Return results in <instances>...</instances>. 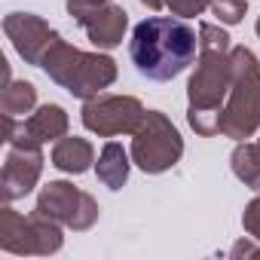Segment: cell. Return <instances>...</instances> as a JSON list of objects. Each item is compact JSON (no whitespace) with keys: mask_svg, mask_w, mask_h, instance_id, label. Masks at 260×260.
Masks as SVG:
<instances>
[{"mask_svg":"<svg viewBox=\"0 0 260 260\" xmlns=\"http://www.w3.org/2000/svg\"><path fill=\"white\" fill-rule=\"evenodd\" d=\"M230 34L217 25H199V55L196 71L187 83V122L196 135L211 138L220 135V113L233 83V61H230Z\"/></svg>","mask_w":260,"mask_h":260,"instance_id":"cell-1","label":"cell"},{"mask_svg":"<svg viewBox=\"0 0 260 260\" xmlns=\"http://www.w3.org/2000/svg\"><path fill=\"white\" fill-rule=\"evenodd\" d=\"M199 52V34L178 16H150L135 25L128 58L135 71L153 83H169L184 74Z\"/></svg>","mask_w":260,"mask_h":260,"instance_id":"cell-2","label":"cell"},{"mask_svg":"<svg viewBox=\"0 0 260 260\" xmlns=\"http://www.w3.org/2000/svg\"><path fill=\"white\" fill-rule=\"evenodd\" d=\"M233 83L220 113V135L233 141H248L260 128V61L248 46L230 49Z\"/></svg>","mask_w":260,"mask_h":260,"instance_id":"cell-3","label":"cell"},{"mask_svg":"<svg viewBox=\"0 0 260 260\" xmlns=\"http://www.w3.org/2000/svg\"><path fill=\"white\" fill-rule=\"evenodd\" d=\"M132 162L144 172V175H162L169 169H175L184 156V138L175 128V122L159 113V110H147L141 125L132 135Z\"/></svg>","mask_w":260,"mask_h":260,"instance_id":"cell-4","label":"cell"},{"mask_svg":"<svg viewBox=\"0 0 260 260\" xmlns=\"http://www.w3.org/2000/svg\"><path fill=\"white\" fill-rule=\"evenodd\" d=\"M64 245V236H61V223L40 214V211H31L28 217L13 211L10 202H4L0 208V248L7 254H37V257H49L55 251H61Z\"/></svg>","mask_w":260,"mask_h":260,"instance_id":"cell-5","label":"cell"},{"mask_svg":"<svg viewBox=\"0 0 260 260\" xmlns=\"http://www.w3.org/2000/svg\"><path fill=\"white\" fill-rule=\"evenodd\" d=\"M144 104L135 95H95L83 101L80 119L98 138H116V135H135V128L144 119Z\"/></svg>","mask_w":260,"mask_h":260,"instance_id":"cell-6","label":"cell"},{"mask_svg":"<svg viewBox=\"0 0 260 260\" xmlns=\"http://www.w3.org/2000/svg\"><path fill=\"white\" fill-rule=\"evenodd\" d=\"M34 211H40V214L58 220L61 226H68V230H74V233L92 230L95 220H98V214H101L95 196L86 193V190H80V187H74L71 181H49V184L40 190Z\"/></svg>","mask_w":260,"mask_h":260,"instance_id":"cell-7","label":"cell"},{"mask_svg":"<svg viewBox=\"0 0 260 260\" xmlns=\"http://www.w3.org/2000/svg\"><path fill=\"white\" fill-rule=\"evenodd\" d=\"M68 13L95 49H116L128 31V13L113 0H68Z\"/></svg>","mask_w":260,"mask_h":260,"instance_id":"cell-8","label":"cell"},{"mask_svg":"<svg viewBox=\"0 0 260 260\" xmlns=\"http://www.w3.org/2000/svg\"><path fill=\"white\" fill-rule=\"evenodd\" d=\"M43 175V150L31 141H10L4 172H0V199L16 202L28 196Z\"/></svg>","mask_w":260,"mask_h":260,"instance_id":"cell-9","label":"cell"},{"mask_svg":"<svg viewBox=\"0 0 260 260\" xmlns=\"http://www.w3.org/2000/svg\"><path fill=\"white\" fill-rule=\"evenodd\" d=\"M68 110L61 104H43L28 119L16 122V116H4V141H31V144H49L68 135Z\"/></svg>","mask_w":260,"mask_h":260,"instance_id":"cell-10","label":"cell"},{"mask_svg":"<svg viewBox=\"0 0 260 260\" xmlns=\"http://www.w3.org/2000/svg\"><path fill=\"white\" fill-rule=\"evenodd\" d=\"M4 34L13 40V46L25 58V64H37V68H40L43 55L49 52V46L61 37L55 28H49V22H43L34 13H10L4 19Z\"/></svg>","mask_w":260,"mask_h":260,"instance_id":"cell-11","label":"cell"},{"mask_svg":"<svg viewBox=\"0 0 260 260\" xmlns=\"http://www.w3.org/2000/svg\"><path fill=\"white\" fill-rule=\"evenodd\" d=\"M113 80H116V61H113L110 55L83 52V58H80V64H77V71H74V77H71V83H68V92H71L74 98L89 101V98L101 95L107 86H113Z\"/></svg>","mask_w":260,"mask_h":260,"instance_id":"cell-12","label":"cell"},{"mask_svg":"<svg viewBox=\"0 0 260 260\" xmlns=\"http://www.w3.org/2000/svg\"><path fill=\"white\" fill-rule=\"evenodd\" d=\"M92 162H95V147L86 138L64 135L52 147V166L64 175H83L92 169Z\"/></svg>","mask_w":260,"mask_h":260,"instance_id":"cell-13","label":"cell"},{"mask_svg":"<svg viewBox=\"0 0 260 260\" xmlns=\"http://www.w3.org/2000/svg\"><path fill=\"white\" fill-rule=\"evenodd\" d=\"M128 169H132V153L116 141H107L101 147V153H98V162H95L98 181L107 190H122L125 181H128Z\"/></svg>","mask_w":260,"mask_h":260,"instance_id":"cell-14","label":"cell"},{"mask_svg":"<svg viewBox=\"0 0 260 260\" xmlns=\"http://www.w3.org/2000/svg\"><path fill=\"white\" fill-rule=\"evenodd\" d=\"M80 58H83V49H77V46H71L68 40L58 37V40L49 46V52L43 55L40 68H43V74H46L52 83H58L61 89H68V83H71V77H74Z\"/></svg>","mask_w":260,"mask_h":260,"instance_id":"cell-15","label":"cell"},{"mask_svg":"<svg viewBox=\"0 0 260 260\" xmlns=\"http://www.w3.org/2000/svg\"><path fill=\"white\" fill-rule=\"evenodd\" d=\"M230 169L245 187L260 193V141H239L230 156Z\"/></svg>","mask_w":260,"mask_h":260,"instance_id":"cell-16","label":"cell"},{"mask_svg":"<svg viewBox=\"0 0 260 260\" xmlns=\"http://www.w3.org/2000/svg\"><path fill=\"white\" fill-rule=\"evenodd\" d=\"M37 107V89H34V83H28V80H10L7 86H4V95H0V110H4V116H22L25 119V113H31Z\"/></svg>","mask_w":260,"mask_h":260,"instance_id":"cell-17","label":"cell"},{"mask_svg":"<svg viewBox=\"0 0 260 260\" xmlns=\"http://www.w3.org/2000/svg\"><path fill=\"white\" fill-rule=\"evenodd\" d=\"M208 10L220 25H239L248 13V0H208Z\"/></svg>","mask_w":260,"mask_h":260,"instance_id":"cell-18","label":"cell"},{"mask_svg":"<svg viewBox=\"0 0 260 260\" xmlns=\"http://www.w3.org/2000/svg\"><path fill=\"white\" fill-rule=\"evenodd\" d=\"M166 7L178 19H196L208 10V0H166Z\"/></svg>","mask_w":260,"mask_h":260,"instance_id":"cell-19","label":"cell"},{"mask_svg":"<svg viewBox=\"0 0 260 260\" xmlns=\"http://www.w3.org/2000/svg\"><path fill=\"white\" fill-rule=\"evenodd\" d=\"M242 226H245V233H248L251 239L260 242V196L245 205V211H242Z\"/></svg>","mask_w":260,"mask_h":260,"instance_id":"cell-20","label":"cell"},{"mask_svg":"<svg viewBox=\"0 0 260 260\" xmlns=\"http://www.w3.org/2000/svg\"><path fill=\"white\" fill-rule=\"evenodd\" d=\"M230 254H233V257H254V254H260V248H251L248 242H239V245H233Z\"/></svg>","mask_w":260,"mask_h":260,"instance_id":"cell-21","label":"cell"},{"mask_svg":"<svg viewBox=\"0 0 260 260\" xmlns=\"http://www.w3.org/2000/svg\"><path fill=\"white\" fill-rule=\"evenodd\" d=\"M141 4H144L147 10H153V13H156V10H162V7H166V0H141Z\"/></svg>","mask_w":260,"mask_h":260,"instance_id":"cell-22","label":"cell"},{"mask_svg":"<svg viewBox=\"0 0 260 260\" xmlns=\"http://www.w3.org/2000/svg\"><path fill=\"white\" fill-rule=\"evenodd\" d=\"M254 31H257V37H260V16H257V25H254Z\"/></svg>","mask_w":260,"mask_h":260,"instance_id":"cell-23","label":"cell"}]
</instances>
